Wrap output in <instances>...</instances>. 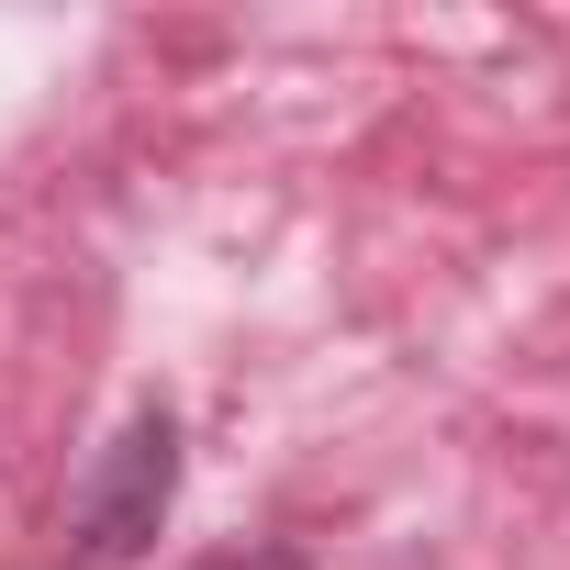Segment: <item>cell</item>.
<instances>
[{"label": "cell", "instance_id": "1", "mask_svg": "<svg viewBox=\"0 0 570 570\" xmlns=\"http://www.w3.org/2000/svg\"><path fill=\"white\" fill-rule=\"evenodd\" d=\"M168 503H179V425L146 403V414L90 459V481H79V503H68V559H79V570H135V559L157 548Z\"/></svg>", "mask_w": 570, "mask_h": 570}]
</instances>
